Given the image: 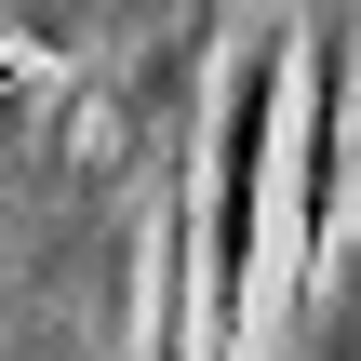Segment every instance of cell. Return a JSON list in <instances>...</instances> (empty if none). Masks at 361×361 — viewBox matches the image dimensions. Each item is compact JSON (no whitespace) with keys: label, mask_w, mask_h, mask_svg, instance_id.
<instances>
[{"label":"cell","mask_w":361,"mask_h":361,"mask_svg":"<svg viewBox=\"0 0 361 361\" xmlns=\"http://www.w3.org/2000/svg\"><path fill=\"white\" fill-rule=\"evenodd\" d=\"M201 13H214V0H201Z\"/></svg>","instance_id":"cell-3"},{"label":"cell","mask_w":361,"mask_h":361,"mask_svg":"<svg viewBox=\"0 0 361 361\" xmlns=\"http://www.w3.org/2000/svg\"><path fill=\"white\" fill-rule=\"evenodd\" d=\"M281 94H295V27L241 40L201 147V361L255 348V281H268V201H281Z\"/></svg>","instance_id":"cell-1"},{"label":"cell","mask_w":361,"mask_h":361,"mask_svg":"<svg viewBox=\"0 0 361 361\" xmlns=\"http://www.w3.org/2000/svg\"><path fill=\"white\" fill-rule=\"evenodd\" d=\"M308 361H361V255H322V281H308Z\"/></svg>","instance_id":"cell-2"}]
</instances>
